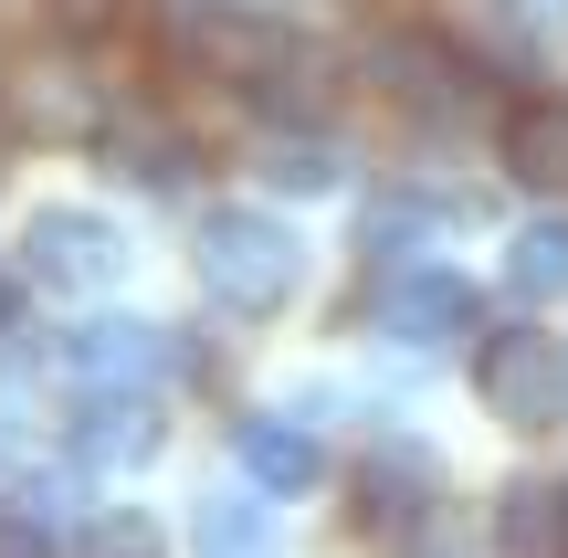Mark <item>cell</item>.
<instances>
[{
	"label": "cell",
	"instance_id": "cell-1",
	"mask_svg": "<svg viewBox=\"0 0 568 558\" xmlns=\"http://www.w3.org/2000/svg\"><path fill=\"white\" fill-rule=\"evenodd\" d=\"M190 274H201V295L232 306V316H284L295 285H305V243H295V222H274V211L222 201V211H201Z\"/></svg>",
	"mask_w": 568,
	"mask_h": 558
},
{
	"label": "cell",
	"instance_id": "cell-2",
	"mask_svg": "<svg viewBox=\"0 0 568 558\" xmlns=\"http://www.w3.org/2000/svg\"><path fill=\"white\" fill-rule=\"evenodd\" d=\"M474 400H485L506 433H558L568 422V348L548 327H495L474 348Z\"/></svg>",
	"mask_w": 568,
	"mask_h": 558
},
{
	"label": "cell",
	"instance_id": "cell-3",
	"mask_svg": "<svg viewBox=\"0 0 568 558\" xmlns=\"http://www.w3.org/2000/svg\"><path fill=\"white\" fill-rule=\"evenodd\" d=\"M116 264H126V232L84 201H32L21 253H11V274L42 295H95V285H116Z\"/></svg>",
	"mask_w": 568,
	"mask_h": 558
},
{
	"label": "cell",
	"instance_id": "cell-4",
	"mask_svg": "<svg viewBox=\"0 0 568 558\" xmlns=\"http://www.w3.org/2000/svg\"><path fill=\"white\" fill-rule=\"evenodd\" d=\"M358 316H368L379 337H400V348H443V337L474 327V285H464L453 264H410V253H400V264L368 274Z\"/></svg>",
	"mask_w": 568,
	"mask_h": 558
},
{
	"label": "cell",
	"instance_id": "cell-5",
	"mask_svg": "<svg viewBox=\"0 0 568 558\" xmlns=\"http://www.w3.org/2000/svg\"><path fill=\"white\" fill-rule=\"evenodd\" d=\"M432 506H443V464L432 454H368L358 485H347L358 538H432Z\"/></svg>",
	"mask_w": 568,
	"mask_h": 558
},
{
	"label": "cell",
	"instance_id": "cell-6",
	"mask_svg": "<svg viewBox=\"0 0 568 558\" xmlns=\"http://www.w3.org/2000/svg\"><path fill=\"white\" fill-rule=\"evenodd\" d=\"M243 95L264 105V116H326V105H337V74H326L316 42H295V32L264 21V42H253V63H243Z\"/></svg>",
	"mask_w": 568,
	"mask_h": 558
},
{
	"label": "cell",
	"instance_id": "cell-7",
	"mask_svg": "<svg viewBox=\"0 0 568 558\" xmlns=\"http://www.w3.org/2000/svg\"><path fill=\"white\" fill-rule=\"evenodd\" d=\"M495 159H506V180L527 190H568V95H506V116H495Z\"/></svg>",
	"mask_w": 568,
	"mask_h": 558
},
{
	"label": "cell",
	"instance_id": "cell-8",
	"mask_svg": "<svg viewBox=\"0 0 568 558\" xmlns=\"http://www.w3.org/2000/svg\"><path fill=\"white\" fill-rule=\"evenodd\" d=\"M63 358H74V379H159V369H180V337L169 327H148V316H84L74 337H63Z\"/></svg>",
	"mask_w": 568,
	"mask_h": 558
},
{
	"label": "cell",
	"instance_id": "cell-9",
	"mask_svg": "<svg viewBox=\"0 0 568 558\" xmlns=\"http://www.w3.org/2000/svg\"><path fill=\"white\" fill-rule=\"evenodd\" d=\"M74 454L84 464H148V454H159V412H148L138 379H84V400H74Z\"/></svg>",
	"mask_w": 568,
	"mask_h": 558
},
{
	"label": "cell",
	"instance_id": "cell-10",
	"mask_svg": "<svg viewBox=\"0 0 568 558\" xmlns=\"http://www.w3.org/2000/svg\"><path fill=\"white\" fill-rule=\"evenodd\" d=\"M232 454H243L253 496H316V485H326V443L305 433V422L243 412V422H232Z\"/></svg>",
	"mask_w": 568,
	"mask_h": 558
},
{
	"label": "cell",
	"instance_id": "cell-11",
	"mask_svg": "<svg viewBox=\"0 0 568 558\" xmlns=\"http://www.w3.org/2000/svg\"><path fill=\"white\" fill-rule=\"evenodd\" d=\"M264 169L274 190H337L347 169H337V138H326V116H274V138H264Z\"/></svg>",
	"mask_w": 568,
	"mask_h": 558
},
{
	"label": "cell",
	"instance_id": "cell-12",
	"mask_svg": "<svg viewBox=\"0 0 568 558\" xmlns=\"http://www.w3.org/2000/svg\"><path fill=\"white\" fill-rule=\"evenodd\" d=\"M506 285L527 295V306H558L568 295V222H527L506 243Z\"/></svg>",
	"mask_w": 568,
	"mask_h": 558
},
{
	"label": "cell",
	"instance_id": "cell-13",
	"mask_svg": "<svg viewBox=\"0 0 568 558\" xmlns=\"http://www.w3.org/2000/svg\"><path fill=\"white\" fill-rule=\"evenodd\" d=\"M495 548H568V485H506Z\"/></svg>",
	"mask_w": 568,
	"mask_h": 558
},
{
	"label": "cell",
	"instance_id": "cell-14",
	"mask_svg": "<svg viewBox=\"0 0 568 558\" xmlns=\"http://www.w3.org/2000/svg\"><path fill=\"white\" fill-rule=\"evenodd\" d=\"M32 11H53L63 32H84V42H105L116 21H138V0H32Z\"/></svg>",
	"mask_w": 568,
	"mask_h": 558
},
{
	"label": "cell",
	"instance_id": "cell-15",
	"mask_svg": "<svg viewBox=\"0 0 568 558\" xmlns=\"http://www.w3.org/2000/svg\"><path fill=\"white\" fill-rule=\"evenodd\" d=\"M201 548H264V506H211V517H201Z\"/></svg>",
	"mask_w": 568,
	"mask_h": 558
},
{
	"label": "cell",
	"instance_id": "cell-16",
	"mask_svg": "<svg viewBox=\"0 0 568 558\" xmlns=\"http://www.w3.org/2000/svg\"><path fill=\"white\" fill-rule=\"evenodd\" d=\"M84 548H105V558H148V548H159V527H148V517H95V527H84Z\"/></svg>",
	"mask_w": 568,
	"mask_h": 558
},
{
	"label": "cell",
	"instance_id": "cell-17",
	"mask_svg": "<svg viewBox=\"0 0 568 558\" xmlns=\"http://www.w3.org/2000/svg\"><path fill=\"white\" fill-rule=\"evenodd\" d=\"M0 316H11V285H0Z\"/></svg>",
	"mask_w": 568,
	"mask_h": 558
}]
</instances>
